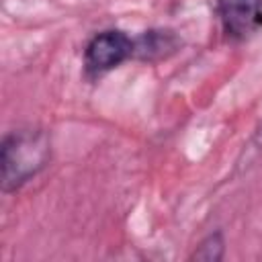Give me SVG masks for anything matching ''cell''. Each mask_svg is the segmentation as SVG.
Wrapping results in <instances>:
<instances>
[{"mask_svg": "<svg viewBox=\"0 0 262 262\" xmlns=\"http://www.w3.org/2000/svg\"><path fill=\"white\" fill-rule=\"evenodd\" d=\"M178 47V39L170 31H147L139 39H135V55L141 59L164 57L168 51Z\"/></svg>", "mask_w": 262, "mask_h": 262, "instance_id": "277c9868", "label": "cell"}, {"mask_svg": "<svg viewBox=\"0 0 262 262\" xmlns=\"http://www.w3.org/2000/svg\"><path fill=\"white\" fill-rule=\"evenodd\" d=\"M135 55V39L125 31L106 29L96 33L84 47V72L88 78H98Z\"/></svg>", "mask_w": 262, "mask_h": 262, "instance_id": "7a4b0ae2", "label": "cell"}, {"mask_svg": "<svg viewBox=\"0 0 262 262\" xmlns=\"http://www.w3.org/2000/svg\"><path fill=\"white\" fill-rule=\"evenodd\" d=\"M51 158L49 135L43 129H18L2 139L0 168H2V190L12 192L27 180L39 174Z\"/></svg>", "mask_w": 262, "mask_h": 262, "instance_id": "6da1fadb", "label": "cell"}, {"mask_svg": "<svg viewBox=\"0 0 262 262\" xmlns=\"http://www.w3.org/2000/svg\"><path fill=\"white\" fill-rule=\"evenodd\" d=\"M225 256V239L221 231L209 233L190 254V260H201V262H219Z\"/></svg>", "mask_w": 262, "mask_h": 262, "instance_id": "5b68a950", "label": "cell"}, {"mask_svg": "<svg viewBox=\"0 0 262 262\" xmlns=\"http://www.w3.org/2000/svg\"><path fill=\"white\" fill-rule=\"evenodd\" d=\"M217 14L231 41H248L262 29V0H217Z\"/></svg>", "mask_w": 262, "mask_h": 262, "instance_id": "3957f363", "label": "cell"}]
</instances>
